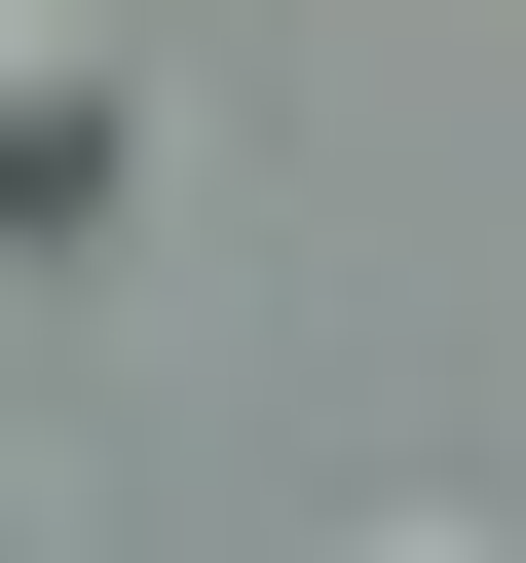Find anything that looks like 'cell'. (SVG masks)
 <instances>
[{
    "instance_id": "2",
    "label": "cell",
    "mask_w": 526,
    "mask_h": 563,
    "mask_svg": "<svg viewBox=\"0 0 526 563\" xmlns=\"http://www.w3.org/2000/svg\"><path fill=\"white\" fill-rule=\"evenodd\" d=\"M376 563H526V526H376Z\"/></svg>"
},
{
    "instance_id": "1",
    "label": "cell",
    "mask_w": 526,
    "mask_h": 563,
    "mask_svg": "<svg viewBox=\"0 0 526 563\" xmlns=\"http://www.w3.org/2000/svg\"><path fill=\"white\" fill-rule=\"evenodd\" d=\"M0 188H39V225H113V188H151V113H113V38H39V76H0Z\"/></svg>"
}]
</instances>
